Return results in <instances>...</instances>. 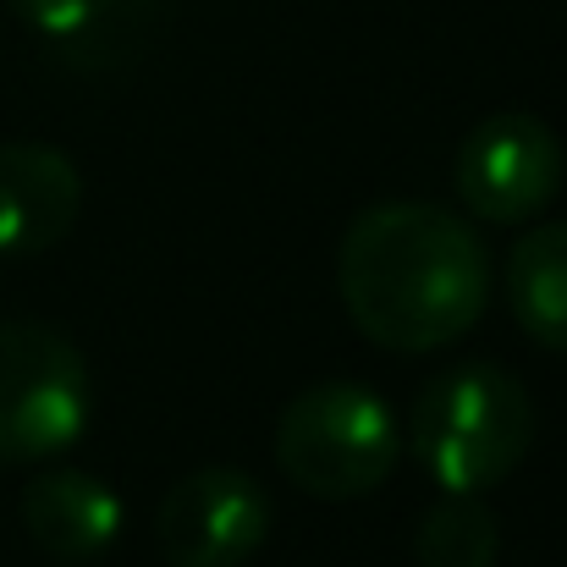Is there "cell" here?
Segmentation results:
<instances>
[{"mask_svg": "<svg viewBox=\"0 0 567 567\" xmlns=\"http://www.w3.org/2000/svg\"><path fill=\"white\" fill-rule=\"evenodd\" d=\"M337 292L375 348L430 353L485 315L491 254L457 209L385 198L353 215L337 248Z\"/></svg>", "mask_w": 567, "mask_h": 567, "instance_id": "cell-1", "label": "cell"}, {"mask_svg": "<svg viewBox=\"0 0 567 567\" xmlns=\"http://www.w3.org/2000/svg\"><path fill=\"white\" fill-rule=\"evenodd\" d=\"M535 446V396L502 364H457L413 402V452L452 496H485Z\"/></svg>", "mask_w": 567, "mask_h": 567, "instance_id": "cell-2", "label": "cell"}, {"mask_svg": "<svg viewBox=\"0 0 567 567\" xmlns=\"http://www.w3.org/2000/svg\"><path fill=\"white\" fill-rule=\"evenodd\" d=\"M391 408L359 380H315L276 419V468L320 502H359L396 468Z\"/></svg>", "mask_w": 567, "mask_h": 567, "instance_id": "cell-3", "label": "cell"}, {"mask_svg": "<svg viewBox=\"0 0 567 567\" xmlns=\"http://www.w3.org/2000/svg\"><path fill=\"white\" fill-rule=\"evenodd\" d=\"M94 413L89 364L72 337L44 320L0 326V463L61 457Z\"/></svg>", "mask_w": 567, "mask_h": 567, "instance_id": "cell-4", "label": "cell"}, {"mask_svg": "<svg viewBox=\"0 0 567 567\" xmlns=\"http://www.w3.org/2000/svg\"><path fill=\"white\" fill-rule=\"evenodd\" d=\"M563 188V138L535 111L485 116L457 150V193L491 226L535 220Z\"/></svg>", "mask_w": 567, "mask_h": 567, "instance_id": "cell-5", "label": "cell"}, {"mask_svg": "<svg viewBox=\"0 0 567 567\" xmlns=\"http://www.w3.org/2000/svg\"><path fill=\"white\" fill-rule=\"evenodd\" d=\"M270 535V496L254 474L209 463L183 474L161 513L155 540L172 567H243Z\"/></svg>", "mask_w": 567, "mask_h": 567, "instance_id": "cell-6", "label": "cell"}, {"mask_svg": "<svg viewBox=\"0 0 567 567\" xmlns=\"http://www.w3.org/2000/svg\"><path fill=\"white\" fill-rule=\"evenodd\" d=\"M83 209V177L55 144H0V259H33L55 248Z\"/></svg>", "mask_w": 567, "mask_h": 567, "instance_id": "cell-7", "label": "cell"}, {"mask_svg": "<svg viewBox=\"0 0 567 567\" xmlns=\"http://www.w3.org/2000/svg\"><path fill=\"white\" fill-rule=\"evenodd\" d=\"M22 529L55 563H94L122 535V496L83 468H39L22 485Z\"/></svg>", "mask_w": 567, "mask_h": 567, "instance_id": "cell-8", "label": "cell"}, {"mask_svg": "<svg viewBox=\"0 0 567 567\" xmlns=\"http://www.w3.org/2000/svg\"><path fill=\"white\" fill-rule=\"evenodd\" d=\"M507 303L524 337L567 353V220L524 231L507 254Z\"/></svg>", "mask_w": 567, "mask_h": 567, "instance_id": "cell-9", "label": "cell"}, {"mask_svg": "<svg viewBox=\"0 0 567 567\" xmlns=\"http://www.w3.org/2000/svg\"><path fill=\"white\" fill-rule=\"evenodd\" d=\"M419 567H496L502 557V524L480 496H452L424 513L419 524Z\"/></svg>", "mask_w": 567, "mask_h": 567, "instance_id": "cell-10", "label": "cell"}, {"mask_svg": "<svg viewBox=\"0 0 567 567\" xmlns=\"http://www.w3.org/2000/svg\"><path fill=\"white\" fill-rule=\"evenodd\" d=\"M111 6H116V0H11V11H17L33 33L55 39V44L83 39Z\"/></svg>", "mask_w": 567, "mask_h": 567, "instance_id": "cell-11", "label": "cell"}]
</instances>
